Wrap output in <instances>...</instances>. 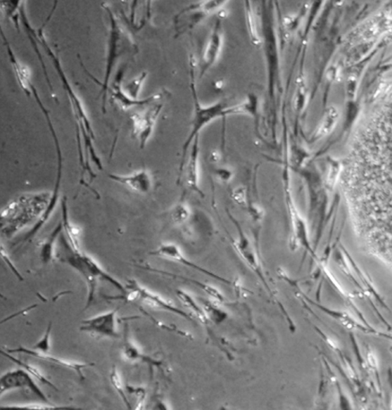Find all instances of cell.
<instances>
[{"label": "cell", "mask_w": 392, "mask_h": 410, "mask_svg": "<svg viewBox=\"0 0 392 410\" xmlns=\"http://www.w3.org/2000/svg\"><path fill=\"white\" fill-rule=\"evenodd\" d=\"M61 239H62V245L64 248V255L62 260L80 272L86 280L87 284H88L89 295L86 309H89L94 301L98 279L108 281V283L117 288L122 295L127 293L126 286L122 285L119 281L113 278L108 272L104 271L100 264L93 260L91 256L74 251L64 236Z\"/></svg>", "instance_id": "cell-1"}, {"label": "cell", "mask_w": 392, "mask_h": 410, "mask_svg": "<svg viewBox=\"0 0 392 410\" xmlns=\"http://www.w3.org/2000/svg\"><path fill=\"white\" fill-rule=\"evenodd\" d=\"M191 91H193L195 103L194 115L193 121H191V124L190 134L184 143V148H182L180 172L184 166L186 157L191 146V143H193L196 136H199L200 132H201L207 125L215 121L216 119L227 117L226 116V110H227L228 107L222 103V102H217V103L206 107L203 106L199 103L194 84V82H191Z\"/></svg>", "instance_id": "cell-2"}, {"label": "cell", "mask_w": 392, "mask_h": 410, "mask_svg": "<svg viewBox=\"0 0 392 410\" xmlns=\"http://www.w3.org/2000/svg\"><path fill=\"white\" fill-rule=\"evenodd\" d=\"M266 10L265 7L263 13V31L267 63L270 97L273 101L279 85V53L271 12Z\"/></svg>", "instance_id": "cell-3"}, {"label": "cell", "mask_w": 392, "mask_h": 410, "mask_svg": "<svg viewBox=\"0 0 392 410\" xmlns=\"http://www.w3.org/2000/svg\"><path fill=\"white\" fill-rule=\"evenodd\" d=\"M20 389L29 391L46 404H49V400L31 378V375L24 369H18L8 371L4 374L0 379V395L12 390Z\"/></svg>", "instance_id": "cell-4"}, {"label": "cell", "mask_w": 392, "mask_h": 410, "mask_svg": "<svg viewBox=\"0 0 392 410\" xmlns=\"http://www.w3.org/2000/svg\"><path fill=\"white\" fill-rule=\"evenodd\" d=\"M284 183L286 207L291 222L293 239H295L297 243L308 249V229L297 207V205L295 203L291 189L290 177L287 172L284 174Z\"/></svg>", "instance_id": "cell-5"}, {"label": "cell", "mask_w": 392, "mask_h": 410, "mask_svg": "<svg viewBox=\"0 0 392 410\" xmlns=\"http://www.w3.org/2000/svg\"><path fill=\"white\" fill-rule=\"evenodd\" d=\"M39 37H40V39L42 42L43 47L45 48V49L47 52V54L51 58L52 62H53V64L56 68V70H57L59 76H60V78H61V79H62V81L63 82L64 87L67 90V91L68 92L69 97L71 98L72 105H73V107H75L74 110L75 112V115L77 117V121L80 122L81 125H82L81 127L82 128L84 136H86L87 134H88L93 139H94V133H93V131L91 129V127L90 125L89 119H88V117H87V116L84 112V109L82 107L81 102H80V99H78L76 97V96L75 95V93L72 91V89H71V87H70V85H69V84L65 78V74L62 70V67H61V65H60L59 60L56 57L54 53H52V51L51 50V49L48 46L47 42L46 41L45 37H44V36H43L42 29L39 30Z\"/></svg>", "instance_id": "cell-6"}, {"label": "cell", "mask_w": 392, "mask_h": 410, "mask_svg": "<svg viewBox=\"0 0 392 410\" xmlns=\"http://www.w3.org/2000/svg\"><path fill=\"white\" fill-rule=\"evenodd\" d=\"M150 254L153 256H158V257L175 261L179 264H182V266H185L188 268L198 271L199 273H202L203 275L221 281V283L225 284L231 283V281L228 279L217 275L215 273L208 271L206 269L199 267L194 262L190 261L189 259H187L186 256L182 253L180 248L176 244L170 243L162 244L158 248V249L151 252Z\"/></svg>", "instance_id": "cell-7"}, {"label": "cell", "mask_w": 392, "mask_h": 410, "mask_svg": "<svg viewBox=\"0 0 392 410\" xmlns=\"http://www.w3.org/2000/svg\"><path fill=\"white\" fill-rule=\"evenodd\" d=\"M163 109L162 104L155 105L141 115L132 116L133 134L139 140L141 148L144 149L149 141L154 129V126Z\"/></svg>", "instance_id": "cell-8"}, {"label": "cell", "mask_w": 392, "mask_h": 410, "mask_svg": "<svg viewBox=\"0 0 392 410\" xmlns=\"http://www.w3.org/2000/svg\"><path fill=\"white\" fill-rule=\"evenodd\" d=\"M119 309L103 313L95 317L82 321L81 331L92 332L99 335L118 338L120 337L117 326V314Z\"/></svg>", "instance_id": "cell-9"}, {"label": "cell", "mask_w": 392, "mask_h": 410, "mask_svg": "<svg viewBox=\"0 0 392 410\" xmlns=\"http://www.w3.org/2000/svg\"><path fill=\"white\" fill-rule=\"evenodd\" d=\"M189 157L184 167L181 169V174H184V181L189 190L203 196L200 188V147L199 136L191 143L189 149Z\"/></svg>", "instance_id": "cell-10"}, {"label": "cell", "mask_w": 392, "mask_h": 410, "mask_svg": "<svg viewBox=\"0 0 392 410\" xmlns=\"http://www.w3.org/2000/svg\"><path fill=\"white\" fill-rule=\"evenodd\" d=\"M5 351L11 354H24L29 355L32 357H36L39 359V360L49 362L51 364H56L58 366H63L66 369L72 370L75 371L78 377L82 380L85 379L83 370L87 369V367L94 366V364L91 363H80L75 362L71 361L65 360V359L57 357L49 354V353H42L34 349L26 348L23 346H20L13 349H6Z\"/></svg>", "instance_id": "cell-11"}, {"label": "cell", "mask_w": 392, "mask_h": 410, "mask_svg": "<svg viewBox=\"0 0 392 410\" xmlns=\"http://www.w3.org/2000/svg\"><path fill=\"white\" fill-rule=\"evenodd\" d=\"M239 229V236L237 238L232 239V245L237 251L241 259L245 262L248 267L255 272V274L263 281L265 286L267 284L263 269H261L260 263L255 252L253 245L251 244L249 238L244 233L240 226L235 223Z\"/></svg>", "instance_id": "cell-12"}, {"label": "cell", "mask_w": 392, "mask_h": 410, "mask_svg": "<svg viewBox=\"0 0 392 410\" xmlns=\"http://www.w3.org/2000/svg\"><path fill=\"white\" fill-rule=\"evenodd\" d=\"M126 287L135 289L138 293V300H141L144 305L151 307V309L170 312L178 314L181 316V317L187 320H191L188 314L179 310L176 306H174L172 303L165 300V299L160 295H156L149 291V290L142 287L141 285H139L135 280L128 281V285Z\"/></svg>", "instance_id": "cell-13"}, {"label": "cell", "mask_w": 392, "mask_h": 410, "mask_svg": "<svg viewBox=\"0 0 392 410\" xmlns=\"http://www.w3.org/2000/svg\"><path fill=\"white\" fill-rule=\"evenodd\" d=\"M108 177L113 181L139 194L149 193L153 186L152 176L146 169L139 170L129 175L109 174Z\"/></svg>", "instance_id": "cell-14"}, {"label": "cell", "mask_w": 392, "mask_h": 410, "mask_svg": "<svg viewBox=\"0 0 392 410\" xmlns=\"http://www.w3.org/2000/svg\"><path fill=\"white\" fill-rule=\"evenodd\" d=\"M223 46V36L220 22L216 23L210 37H209L203 54L201 63V76L216 63L222 52Z\"/></svg>", "instance_id": "cell-15"}, {"label": "cell", "mask_w": 392, "mask_h": 410, "mask_svg": "<svg viewBox=\"0 0 392 410\" xmlns=\"http://www.w3.org/2000/svg\"><path fill=\"white\" fill-rule=\"evenodd\" d=\"M110 17L111 19V32H110V44H109V51H108V63H107V70H106V80L103 84L102 88V94H103V109H104V113H106V98H107V91L108 88V82L110 79V76L111 75L113 68H114L115 64L116 63V59L118 56V41L120 39V33L118 31L117 23L115 20L114 16L110 13Z\"/></svg>", "instance_id": "cell-16"}, {"label": "cell", "mask_w": 392, "mask_h": 410, "mask_svg": "<svg viewBox=\"0 0 392 410\" xmlns=\"http://www.w3.org/2000/svg\"><path fill=\"white\" fill-rule=\"evenodd\" d=\"M63 219L62 224L63 226V231L66 235V238L73 250L77 252H80V229H77L71 224L69 219L68 200L66 196L62 201Z\"/></svg>", "instance_id": "cell-17"}, {"label": "cell", "mask_w": 392, "mask_h": 410, "mask_svg": "<svg viewBox=\"0 0 392 410\" xmlns=\"http://www.w3.org/2000/svg\"><path fill=\"white\" fill-rule=\"evenodd\" d=\"M63 231V226L62 222L53 229L49 235L46 241L42 243L40 250V260L42 264H48L54 258L55 248L56 242Z\"/></svg>", "instance_id": "cell-18"}, {"label": "cell", "mask_w": 392, "mask_h": 410, "mask_svg": "<svg viewBox=\"0 0 392 410\" xmlns=\"http://www.w3.org/2000/svg\"><path fill=\"white\" fill-rule=\"evenodd\" d=\"M122 76H123V72L122 71L119 72L116 82L114 84V88H113L112 96L117 100L124 108H128L133 105H143L145 104L150 103V102L156 101L160 98L161 95L153 96L149 98L145 99L144 101H136L130 99L128 96H125L123 91L120 89V83L122 79Z\"/></svg>", "instance_id": "cell-19"}, {"label": "cell", "mask_w": 392, "mask_h": 410, "mask_svg": "<svg viewBox=\"0 0 392 410\" xmlns=\"http://www.w3.org/2000/svg\"><path fill=\"white\" fill-rule=\"evenodd\" d=\"M258 99L255 94H251L247 101L233 107H228L226 116L234 115H247L254 117L258 115Z\"/></svg>", "instance_id": "cell-20"}, {"label": "cell", "mask_w": 392, "mask_h": 410, "mask_svg": "<svg viewBox=\"0 0 392 410\" xmlns=\"http://www.w3.org/2000/svg\"><path fill=\"white\" fill-rule=\"evenodd\" d=\"M1 354L8 359V360L13 363L22 367L23 369L27 371L30 375L32 376V377L37 379L42 383L44 384V385H46L55 390H58L54 384L52 383L47 378H46V376L43 374L41 371L37 369V367L19 360V359L14 357L11 354L6 352L4 349L1 350Z\"/></svg>", "instance_id": "cell-21"}, {"label": "cell", "mask_w": 392, "mask_h": 410, "mask_svg": "<svg viewBox=\"0 0 392 410\" xmlns=\"http://www.w3.org/2000/svg\"><path fill=\"white\" fill-rule=\"evenodd\" d=\"M194 213L189 205L180 202L174 206L170 212V217L173 224L184 225L193 217Z\"/></svg>", "instance_id": "cell-22"}, {"label": "cell", "mask_w": 392, "mask_h": 410, "mask_svg": "<svg viewBox=\"0 0 392 410\" xmlns=\"http://www.w3.org/2000/svg\"><path fill=\"white\" fill-rule=\"evenodd\" d=\"M123 352L125 357L128 359L129 361H143L148 364L156 366H160L161 365L160 361L153 360L152 358L139 352L138 349L129 342L125 343Z\"/></svg>", "instance_id": "cell-23"}, {"label": "cell", "mask_w": 392, "mask_h": 410, "mask_svg": "<svg viewBox=\"0 0 392 410\" xmlns=\"http://www.w3.org/2000/svg\"><path fill=\"white\" fill-rule=\"evenodd\" d=\"M246 16L250 37L251 41H253L254 45L259 46L260 44H261V39L260 38V35L258 31L254 13L253 11H252L250 2H246Z\"/></svg>", "instance_id": "cell-24"}, {"label": "cell", "mask_w": 392, "mask_h": 410, "mask_svg": "<svg viewBox=\"0 0 392 410\" xmlns=\"http://www.w3.org/2000/svg\"><path fill=\"white\" fill-rule=\"evenodd\" d=\"M110 378L112 386L115 387L118 394L121 397L122 400H123L125 406L127 409H132V406L130 405L129 401L125 394V389L124 388L123 383H122L120 376L115 366L112 367Z\"/></svg>", "instance_id": "cell-25"}, {"label": "cell", "mask_w": 392, "mask_h": 410, "mask_svg": "<svg viewBox=\"0 0 392 410\" xmlns=\"http://www.w3.org/2000/svg\"><path fill=\"white\" fill-rule=\"evenodd\" d=\"M177 296L180 299V301L184 303L186 307H191L195 310V312L199 315L200 320L206 321V314L199 309V307L194 302V298L191 297L188 293L182 290H177Z\"/></svg>", "instance_id": "cell-26"}, {"label": "cell", "mask_w": 392, "mask_h": 410, "mask_svg": "<svg viewBox=\"0 0 392 410\" xmlns=\"http://www.w3.org/2000/svg\"><path fill=\"white\" fill-rule=\"evenodd\" d=\"M232 199L239 206L247 207L249 202L246 187L239 186L234 188L232 193Z\"/></svg>", "instance_id": "cell-27"}, {"label": "cell", "mask_w": 392, "mask_h": 410, "mask_svg": "<svg viewBox=\"0 0 392 410\" xmlns=\"http://www.w3.org/2000/svg\"><path fill=\"white\" fill-rule=\"evenodd\" d=\"M1 409L11 410H56V409H75V408L69 407H58L51 405H41V404H28V405H17V406H1Z\"/></svg>", "instance_id": "cell-28"}, {"label": "cell", "mask_w": 392, "mask_h": 410, "mask_svg": "<svg viewBox=\"0 0 392 410\" xmlns=\"http://www.w3.org/2000/svg\"><path fill=\"white\" fill-rule=\"evenodd\" d=\"M52 330V322L50 321L48 324L45 335L38 341V342L33 346L34 350L42 353H49L50 350V337Z\"/></svg>", "instance_id": "cell-29"}, {"label": "cell", "mask_w": 392, "mask_h": 410, "mask_svg": "<svg viewBox=\"0 0 392 410\" xmlns=\"http://www.w3.org/2000/svg\"><path fill=\"white\" fill-rule=\"evenodd\" d=\"M215 175L222 184L230 183L234 177L233 170L229 167H220L215 169Z\"/></svg>", "instance_id": "cell-30"}, {"label": "cell", "mask_w": 392, "mask_h": 410, "mask_svg": "<svg viewBox=\"0 0 392 410\" xmlns=\"http://www.w3.org/2000/svg\"><path fill=\"white\" fill-rule=\"evenodd\" d=\"M246 208L248 209L251 218L255 222V223L258 224L260 222L263 221L265 217V212L263 208L258 206V205L248 203Z\"/></svg>", "instance_id": "cell-31"}, {"label": "cell", "mask_w": 392, "mask_h": 410, "mask_svg": "<svg viewBox=\"0 0 392 410\" xmlns=\"http://www.w3.org/2000/svg\"><path fill=\"white\" fill-rule=\"evenodd\" d=\"M146 73L144 72L139 78L130 82L127 85V89L129 91V96H133L135 99L137 98V94L141 89V85L143 81L146 79Z\"/></svg>", "instance_id": "cell-32"}, {"label": "cell", "mask_w": 392, "mask_h": 410, "mask_svg": "<svg viewBox=\"0 0 392 410\" xmlns=\"http://www.w3.org/2000/svg\"><path fill=\"white\" fill-rule=\"evenodd\" d=\"M127 389L129 390L130 392H133L137 397L138 398V402L137 409H141L143 408L144 404V399L146 397V391L143 388H134V387H127Z\"/></svg>", "instance_id": "cell-33"}, {"label": "cell", "mask_w": 392, "mask_h": 410, "mask_svg": "<svg viewBox=\"0 0 392 410\" xmlns=\"http://www.w3.org/2000/svg\"><path fill=\"white\" fill-rule=\"evenodd\" d=\"M1 255H2V258L5 260V262L8 264V267H10L11 269L13 271V272L14 273V275L17 278H18L20 281H23V278L20 275V271L16 269V268L15 267L13 263L11 262V260H10V258L8 257V255L5 252L3 246L1 248Z\"/></svg>", "instance_id": "cell-34"}, {"label": "cell", "mask_w": 392, "mask_h": 410, "mask_svg": "<svg viewBox=\"0 0 392 410\" xmlns=\"http://www.w3.org/2000/svg\"><path fill=\"white\" fill-rule=\"evenodd\" d=\"M221 155L219 151L214 150L211 153L210 160L213 163L216 164L217 162H220L221 160Z\"/></svg>", "instance_id": "cell-35"}, {"label": "cell", "mask_w": 392, "mask_h": 410, "mask_svg": "<svg viewBox=\"0 0 392 410\" xmlns=\"http://www.w3.org/2000/svg\"><path fill=\"white\" fill-rule=\"evenodd\" d=\"M388 379H389V382H390V386L391 387L392 390V371H389L388 372ZM391 409H392V399H391Z\"/></svg>", "instance_id": "cell-36"}, {"label": "cell", "mask_w": 392, "mask_h": 410, "mask_svg": "<svg viewBox=\"0 0 392 410\" xmlns=\"http://www.w3.org/2000/svg\"><path fill=\"white\" fill-rule=\"evenodd\" d=\"M390 352L392 354V346L390 347Z\"/></svg>", "instance_id": "cell-37"}]
</instances>
